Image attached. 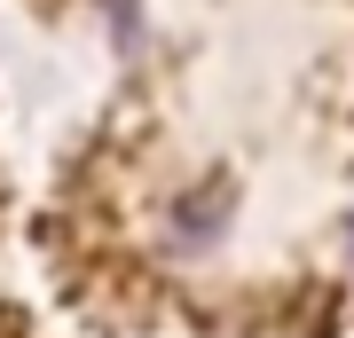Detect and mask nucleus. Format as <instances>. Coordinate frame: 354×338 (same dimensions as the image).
<instances>
[{
  "label": "nucleus",
  "instance_id": "2",
  "mask_svg": "<svg viewBox=\"0 0 354 338\" xmlns=\"http://www.w3.org/2000/svg\"><path fill=\"white\" fill-rule=\"evenodd\" d=\"M339 244H346V260H354V213H346V228H339Z\"/></svg>",
  "mask_w": 354,
  "mask_h": 338
},
{
  "label": "nucleus",
  "instance_id": "1",
  "mask_svg": "<svg viewBox=\"0 0 354 338\" xmlns=\"http://www.w3.org/2000/svg\"><path fill=\"white\" fill-rule=\"evenodd\" d=\"M228 228H236V189L228 181H197V189H181V197L158 213V236H165V252H181V260L221 252Z\"/></svg>",
  "mask_w": 354,
  "mask_h": 338
}]
</instances>
